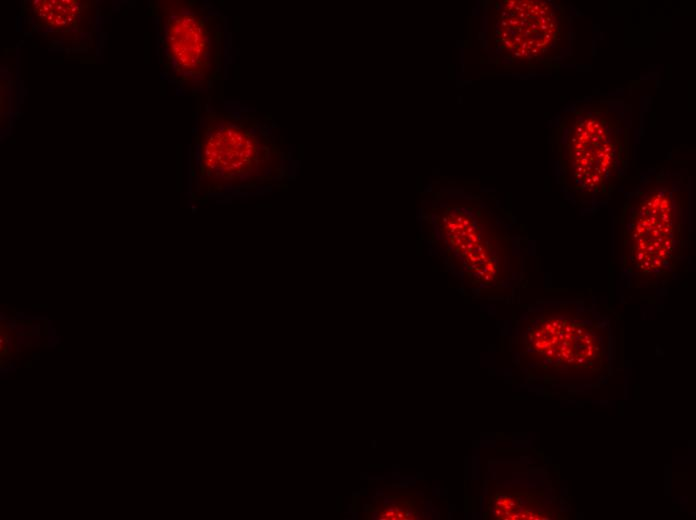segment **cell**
<instances>
[{
  "label": "cell",
  "instance_id": "52a82bcc",
  "mask_svg": "<svg viewBox=\"0 0 696 520\" xmlns=\"http://www.w3.org/2000/svg\"><path fill=\"white\" fill-rule=\"evenodd\" d=\"M24 367H25V368H27V367L31 368V367H32V362H31V361H26L25 364H24Z\"/></svg>",
  "mask_w": 696,
  "mask_h": 520
},
{
  "label": "cell",
  "instance_id": "5b68a950",
  "mask_svg": "<svg viewBox=\"0 0 696 520\" xmlns=\"http://www.w3.org/2000/svg\"><path fill=\"white\" fill-rule=\"evenodd\" d=\"M84 3L73 0L35 1L33 13L41 27L55 32L80 28Z\"/></svg>",
  "mask_w": 696,
  "mask_h": 520
},
{
  "label": "cell",
  "instance_id": "277c9868",
  "mask_svg": "<svg viewBox=\"0 0 696 520\" xmlns=\"http://www.w3.org/2000/svg\"><path fill=\"white\" fill-rule=\"evenodd\" d=\"M533 348L553 363L592 364L602 347L596 332L565 315L546 316L530 335Z\"/></svg>",
  "mask_w": 696,
  "mask_h": 520
},
{
  "label": "cell",
  "instance_id": "8992f818",
  "mask_svg": "<svg viewBox=\"0 0 696 520\" xmlns=\"http://www.w3.org/2000/svg\"><path fill=\"white\" fill-rule=\"evenodd\" d=\"M415 506L411 500H395L385 503V511L380 514L383 519H412L415 515Z\"/></svg>",
  "mask_w": 696,
  "mask_h": 520
},
{
  "label": "cell",
  "instance_id": "3957f363",
  "mask_svg": "<svg viewBox=\"0 0 696 520\" xmlns=\"http://www.w3.org/2000/svg\"><path fill=\"white\" fill-rule=\"evenodd\" d=\"M501 12L495 24V48L498 56L511 52L503 63L512 64L524 57L528 61H551L567 51L569 12L554 1H505L496 4ZM497 56V57H498Z\"/></svg>",
  "mask_w": 696,
  "mask_h": 520
},
{
  "label": "cell",
  "instance_id": "6da1fadb",
  "mask_svg": "<svg viewBox=\"0 0 696 520\" xmlns=\"http://www.w3.org/2000/svg\"><path fill=\"white\" fill-rule=\"evenodd\" d=\"M691 248V193L683 174L645 176L629 195L620 223V276L656 287L680 276Z\"/></svg>",
  "mask_w": 696,
  "mask_h": 520
},
{
  "label": "cell",
  "instance_id": "7a4b0ae2",
  "mask_svg": "<svg viewBox=\"0 0 696 520\" xmlns=\"http://www.w3.org/2000/svg\"><path fill=\"white\" fill-rule=\"evenodd\" d=\"M556 177L575 205L607 202L627 166V126L617 108L604 102L566 109L556 128Z\"/></svg>",
  "mask_w": 696,
  "mask_h": 520
}]
</instances>
